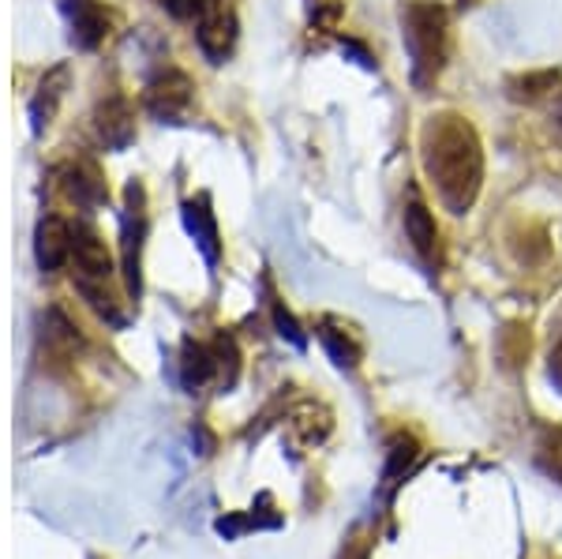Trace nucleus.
Segmentation results:
<instances>
[{
  "instance_id": "1",
  "label": "nucleus",
  "mask_w": 562,
  "mask_h": 559,
  "mask_svg": "<svg viewBox=\"0 0 562 559\" xmlns=\"http://www.w3.org/2000/svg\"><path fill=\"white\" fill-rule=\"evenodd\" d=\"M420 158L442 206L450 214L473 211L480 188H484V147H480L473 124L458 113L428 116L420 132Z\"/></svg>"
},
{
  "instance_id": "2",
  "label": "nucleus",
  "mask_w": 562,
  "mask_h": 559,
  "mask_svg": "<svg viewBox=\"0 0 562 559\" xmlns=\"http://www.w3.org/2000/svg\"><path fill=\"white\" fill-rule=\"evenodd\" d=\"M402 31H405V49L413 60V83L428 90L439 79L442 65L450 53V15L435 0H409L402 8Z\"/></svg>"
},
{
  "instance_id": "3",
  "label": "nucleus",
  "mask_w": 562,
  "mask_h": 559,
  "mask_svg": "<svg viewBox=\"0 0 562 559\" xmlns=\"http://www.w3.org/2000/svg\"><path fill=\"white\" fill-rule=\"evenodd\" d=\"M147 110L158 116V121H180L192 105V79L184 71L166 68L161 76H154L147 83Z\"/></svg>"
},
{
  "instance_id": "4",
  "label": "nucleus",
  "mask_w": 562,
  "mask_h": 559,
  "mask_svg": "<svg viewBox=\"0 0 562 559\" xmlns=\"http://www.w3.org/2000/svg\"><path fill=\"white\" fill-rule=\"evenodd\" d=\"M147 233V211H143V185H128V211H124V270L128 290L139 297V248Z\"/></svg>"
},
{
  "instance_id": "5",
  "label": "nucleus",
  "mask_w": 562,
  "mask_h": 559,
  "mask_svg": "<svg viewBox=\"0 0 562 559\" xmlns=\"http://www.w3.org/2000/svg\"><path fill=\"white\" fill-rule=\"evenodd\" d=\"M195 38H199V49L206 53V60L222 65L233 53V45H237V20H233L229 12H222V8H214L206 20H199Z\"/></svg>"
},
{
  "instance_id": "6",
  "label": "nucleus",
  "mask_w": 562,
  "mask_h": 559,
  "mask_svg": "<svg viewBox=\"0 0 562 559\" xmlns=\"http://www.w3.org/2000/svg\"><path fill=\"white\" fill-rule=\"evenodd\" d=\"M65 12L71 20V42H76L79 49H94V45L105 38L109 15L94 0H65Z\"/></svg>"
},
{
  "instance_id": "7",
  "label": "nucleus",
  "mask_w": 562,
  "mask_h": 559,
  "mask_svg": "<svg viewBox=\"0 0 562 559\" xmlns=\"http://www.w3.org/2000/svg\"><path fill=\"white\" fill-rule=\"evenodd\" d=\"M184 225L195 237L199 251L206 256V264H217V259H222V237H217V222H214V211H211V203H206V195L184 203Z\"/></svg>"
},
{
  "instance_id": "8",
  "label": "nucleus",
  "mask_w": 562,
  "mask_h": 559,
  "mask_svg": "<svg viewBox=\"0 0 562 559\" xmlns=\"http://www.w3.org/2000/svg\"><path fill=\"white\" fill-rule=\"evenodd\" d=\"M98 135H102L109 150H124L135 139L132 110L124 98H109L105 105H98Z\"/></svg>"
},
{
  "instance_id": "9",
  "label": "nucleus",
  "mask_w": 562,
  "mask_h": 559,
  "mask_svg": "<svg viewBox=\"0 0 562 559\" xmlns=\"http://www.w3.org/2000/svg\"><path fill=\"white\" fill-rule=\"evenodd\" d=\"M405 233H409V245L416 248V256H420L424 264L439 259V225H435L431 211L420 200H413L405 206Z\"/></svg>"
},
{
  "instance_id": "10",
  "label": "nucleus",
  "mask_w": 562,
  "mask_h": 559,
  "mask_svg": "<svg viewBox=\"0 0 562 559\" xmlns=\"http://www.w3.org/2000/svg\"><path fill=\"white\" fill-rule=\"evenodd\" d=\"M71 256V225L65 219H42L38 225V264L42 270H60Z\"/></svg>"
},
{
  "instance_id": "11",
  "label": "nucleus",
  "mask_w": 562,
  "mask_h": 559,
  "mask_svg": "<svg viewBox=\"0 0 562 559\" xmlns=\"http://www.w3.org/2000/svg\"><path fill=\"white\" fill-rule=\"evenodd\" d=\"M65 83H68V68H53L49 76L42 79L38 94H34V102H31L34 132H42L45 124H49V116H53V110H57L60 94H65Z\"/></svg>"
},
{
  "instance_id": "12",
  "label": "nucleus",
  "mask_w": 562,
  "mask_h": 559,
  "mask_svg": "<svg viewBox=\"0 0 562 559\" xmlns=\"http://www.w3.org/2000/svg\"><path fill=\"white\" fill-rule=\"evenodd\" d=\"M65 188H68V195L79 206L105 203V185H102V177H98L90 166H71L68 174H65Z\"/></svg>"
},
{
  "instance_id": "13",
  "label": "nucleus",
  "mask_w": 562,
  "mask_h": 559,
  "mask_svg": "<svg viewBox=\"0 0 562 559\" xmlns=\"http://www.w3.org/2000/svg\"><path fill=\"white\" fill-rule=\"evenodd\" d=\"M319 338H323L326 354H330V360H334L338 368H357V365H360V346L346 335V331L323 327V331H319Z\"/></svg>"
},
{
  "instance_id": "14",
  "label": "nucleus",
  "mask_w": 562,
  "mask_h": 559,
  "mask_svg": "<svg viewBox=\"0 0 562 559\" xmlns=\"http://www.w3.org/2000/svg\"><path fill=\"white\" fill-rule=\"evenodd\" d=\"M555 83H559V71H537V76L510 79V98H518V102H537L548 90H555Z\"/></svg>"
},
{
  "instance_id": "15",
  "label": "nucleus",
  "mask_w": 562,
  "mask_h": 559,
  "mask_svg": "<svg viewBox=\"0 0 562 559\" xmlns=\"http://www.w3.org/2000/svg\"><path fill=\"white\" fill-rule=\"evenodd\" d=\"M416 462V444L409 436H397L390 444V458H386V470H383V481L386 484H397V477L409 473V466Z\"/></svg>"
},
{
  "instance_id": "16",
  "label": "nucleus",
  "mask_w": 562,
  "mask_h": 559,
  "mask_svg": "<svg viewBox=\"0 0 562 559\" xmlns=\"http://www.w3.org/2000/svg\"><path fill=\"white\" fill-rule=\"evenodd\" d=\"M169 15L177 20H206V15L217 8V0H161Z\"/></svg>"
},
{
  "instance_id": "17",
  "label": "nucleus",
  "mask_w": 562,
  "mask_h": 559,
  "mask_svg": "<svg viewBox=\"0 0 562 559\" xmlns=\"http://www.w3.org/2000/svg\"><path fill=\"white\" fill-rule=\"evenodd\" d=\"M274 323H278V335L281 338H289V342H293V346H304V331L301 327H296V320H293V315H289L285 309H281V304H274Z\"/></svg>"
},
{
  "instance_id": "18",
  "label": "nucleus",
  "mask_w": 562,
  "mask_h": 559,
  "mask_svg": "<svg viewBox=\"0 0 562 559\" xmlns=\"http://www.w3.org/2000/svg\"><path fill=\"white\" fill-rule=\"evenodd\" d=\"M548 372H551V383L562 391V338H559V346L551 349V365H548Z\"/></svg>"
},
{
  "instance_id": "19",
  "label": "nucleus",
  "mask_w": 562,
  "mask_h": 559,
  "mask_svg": "<svg viewBox=\"0 0 562 559\" xmlns=\"http://www.w3.org/2000/svg\"><path fill=\"white\" fill-rule=\"evenodd\" d=\"M341 49H346V53H352V57H357V60H360V65H364V68H371V65H375V60H371V53H368V49H364V45H360V42L346 38V42H341Z\"/></svg>"
}]
</instances>
